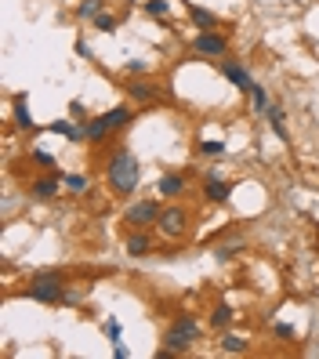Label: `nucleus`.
I'll return each instance as SVG.
<instances>
[{
    "mask_svg": "<svg viewBox=\"0 0 319 359\" xmlns=\"http://www.w3.org/2000/svg\"><path fill=\"white\" fill-rule=\"evenodd\" d=\"M62 182H66V193L69 196H83L91 189V178L88 175H76V171H66V178H62Z\"/></svg>",
    "mask_w": 319,
    "mask_h": 359,
    "instance_id": "nucleus-20",
    "label": "nucleus"
},
{
    "mask_svg": "<svg viewBox=\"0 0 319 359\" xmlns=\"http://www.w3.org/2000/svg\"><path fill=\"white\" fill-rule=\"evenodd\" d=\"M189 51L200 55V58H210V62H222V58L232 55V40L222 29H200L193 36V44H189Z\"/></svg>",
    "mask_w": 319,
    "mask_h": 359,
    "instance_id": "nucleus-4",
    "label": "nucleus"
},
{
    "mask_svg": "<svg viewBox=\"0 0 319 359\" xmlns=\"http://www.w3.org/2000/svg\"><path fill=\"white\" fill-rule=\"evenodd\" d=\"M207 323L215 327V330H229L232 323H236V309H232V305H225V302H218L215 309H210Z\"/></svg>",
    "mask_w": 319,
    "mask_h": 359,
    "instance_id": "nucleus-17",
    "label": "nucleus"
},
{
    "mask_svg": "<svg viewBox=\"0 0 319 359\" xmlns=\"http://www.w3.org/2000/svg\"><path fill=\"white\" fill-rule=\"evenodd\" d=\"M200 337H203V327H200V316L193 312H178L171 327H167L163 334V348H160V359H171V355H185V352H193L200 345Z\"/></svg>",
    "mask_w": 319,
    "mask_h": 359,
    "instance_id": "nucleus-2",
    "label": "nucleus"
},
{
    "mask_svg": "<svg viewBox=\"0 0 319 359\" xmlns=\"http://www.w3.org/2000/svg\"><path fill=\"white\" fill-rule=\"evenodd\" d=\"M185 189H189L185 171H167V175H160V182H156L160 200H182V196H185Z\"/></svg>",
    "mask_w": 319,
    "mask_h": 359,
    "instance_id": "nucleus-10",
    "label": "nucleus"
},
{
    "mask_svg": "<svg viewBox=\"0 0 319 359\" xmlns=\"http://www.w3.org/2000/svg\"><path fill=\"white\" fill-rule=\"evenodd\" d=\"M218 69H222V76L232 83V88H236V91H243V95H250V88H254V83H258V80H254L250 76V69L243 66V62H236V58H222L218 62Z\"/></svg>",
    "mask_w": 319,
    "mask_h": 359,
    "instance_id": "nucleus-7",
    "label": "nucleus"
},
{
    "mask_svg": "<svg viewBox=\"0 0 319 359\" xmlns=\"http://www.w3.org/2000/svg\"><path fill=\"white\" fill-rule=\"evenodd\" d=\"M62 185H66V182H62L55 171H48L44 178H33V182H29V196L40 200V203H51V200H58Z\"/></svg>",
    "mask_w": 319,
    "mask_h": 359,
    "instance_id": "nucleus-8",
    "label": "nucleus"
},
{
    "mask_svg": "<svg viewBox=\"0 0 319 359\" xmlns=\"http://www.w3.org/2000/svg\"><path fill=\"white\" fill-rule=\"evenodd\" d=\"M240 247H243V236H240V232H236V236H232V243L225 240V243H222V247L215 250V258H218V262H229V258H232V255H236V250H240Z\"/></svg>",
    "mask_w": 319,
    "mask_h": 359,
    "instance_id": "nucleus-24",
    "label": "nucleus"
},
{
    "mask_svg": "<svg viewBox=\"0 0 319 359\" xmlns=\"http://www.w3.org/2000/svg\"><path fill=\"white\" fill-rule=\"evenodd\" d=\"M138 182H142L138 156L127 149V145H116V149L109 153V160H105V185H109V193L120 196V200H131Z\"/></svg>",
    "mask_w": 319,
    "mask_h": 359,
    "instance_id": "nucleus-1",
    "label": "nucleus"
},
{
    "mask_svg": "<svg viewBox=\"0 0 319 359\" xmlns=\"http://www.w3.org/2000/svg\"><path fill=\"white\" fill-rule=\"evenodd\" d=\"M272 334H276V337H280V341H294V337H297L290 323H276V327H272Z\"/></svg>",
    "mask_w": 319,
    "mask_h": 359,
    "instance_id": "nucleus-28",
    "label": "nucleus"
},
{
    "mask_svg": "<svg viewBox=\"0 0 319 359\" xmlns=\"http://www.w3.org/2000/svg\"><path fill=\"white\" fill-rule=\"evenodd\" d=\"M145 15L167 18V15H171V0H145Z\"/></svg>",
    "mask_w": 319,
    "mask_h": 359,
    "instance_id": "nucleus-25",
    "label": "nucleus"
},
{
    "mask_svg": "<svg viewBox=\"0 0 319 359\" xmlns=\"http://www.w3.org/2000/svg\"><path fill=\"white\" fill-rule=\"evenodd\" d=\"M265 120H269V128L276 131V138H280V142H290V131H287V113H283V105H269V109H265Z\"/></svg>",
    "mask_w": 319,
    "mask_h": 359,
    "instance_id": "nucleus-16",
    "label": "nucleus"
},
{
    "mask_svg": "<svg viewBox=\"0 0 319 359\" xmlns=\"http://www.w3.org/2000/svg\"><path fill=\"white\" fill-rule=\"evenodd\" d=\"M196 153H200V156H225V142H218V138L196 142Z\"/></svg>",
    "mask_w": 319,
    "mask_h": 359,
    "instance_id": "nucleus-23",
    "label": "nucleus"
},
{
    "mask_svg": "<svg viewBox=\"0 0 319 359\" xmlns=\"http://www.w3.org/2000/svg\"><path fill=\"white\" fill-rule=\"evenodd\" d=\"M102 330H105V337H109L113 345L120 341V323H116V320H105V327H102Z\"/></svg>",
    "mask_w": 319,
    "mask_h": 359,
    "instance_id": "nucleus-29",
    "label": "nucleus"
},
{
    "mask_svg": "<svg viewBox=\"0 0 319 359\" xmlns=\"http://www.w3.org/2000/svg\"><path fill=\"white\" fill-rule=\"evenodd\" d=\"M229 196H232V185H229L225 178H218L215 171H210V175L203 178V200H207V203H215V207H222V203H229Z\"/></svg>",
    "mask_w": 319,
    "mask_h": 359,
    "instance_id": "nucleus-11",
    "label": "nucleus"
},
{
    "mask_svg": "<svg viewBox=\"0 0 319 359\" xmlns=\"http://www.w3.org/2000/svg\"><path fill=\"white\" fill-rule=\"evenodd\" d=\"M269 105H272V102H269V91L262 88V83H254V88H250V109L265 116V109H269Z\"/></svg>",
    "mask_w": 319,
    "mask_h": 359,
    "instance_id": "nucleus-21",
    "label": "nucleus"
},
{
    "mask_svg": "<svg viewBox=\"0 0 319 359\" xmlns=\"http://www.w3.org/2000/svg\"><path fill=\"white\" fill-rule=\"evenodd\" d=\"M98 15H102V0H80V4H76V18H80V22H83V18H91V22H95Z\"/></svg>",
    "mask_w": 319,
    "mask_h": 359,
    "instance_id": "nucleus-22",
    "label": "nucleus"
},
{
    "mask_svg": "<svg viewBox=\"0 0 319 359\" xmlns=\"http://www.w3.org/2000/svg\"><path fill=\"white\" fill-rule=\"evenodd\" d=\"M123 88H127V98H131L135 105H153L160 98V88H156L153 80H145V76H131Z\"/></svg>",
    "mask_w": 319,
    "mask_h": 359,
    "instance_id": "nucleus-9",
    "label": "nucleus"
},
{
    "mask_svg": "<svg viewBox=\"0 0 319 359\" xmlns=\"http://www.w3.org/2000/svg\"><path fill=\"white\" fill-rule=\"evenodd\" d=\"M113 128H109V123H105V116H91L88 120V145H91V149H102V145H109L113 142Z\"/></svg>",
    "mask_w": 319,
    "mask_h": 359,
    "instance_id": "nucleus-14",
    "label": "nucleus"
},
{
    "mask_svg": "<svg viewBox=\"0 0 319 359\" xmlns=\"http://www.w3.org/2000/svg\"><path fill=\"white\" fill-rule=\"evenodd\" d=\"M33 163H36V167H48V171H55V167H58V163H55V156H51V153H44V149H33Z\"/></svg>",
    "mask_w": 319,
    "mask_h": 359,
    "instance_id": "nucleus-27",
    "label": "nucleus"
},
{
    "mask_svg": "<svg viewBox=\"0 0 319 359\" xmlns=\"http://www.w3.org/2000/svg\"><path fill=\"white\" fill-rule=\"evenodd\" d=\"M218 352H225V355H247V352H250V341H247V337H240V334H229V330H222Z\"/></svg>",
    "mask_w": 319,
    "mask_h": 359,
    "instance_id": "nucleus-19",
    "label": "nucleus"
},
{
    "mask_svg": "<svg viewBox=\"0 0 319 359\" xmlns=\"http://www.w3.org/2000/svg\"><path fill=\"white\" fill-rule=\"evenodd\" d=\"M22 294H26V298H33V302H40V305H62V302L69 298V283H66L62 272L48 269V272L29 276L26 287H22Z\"/></svg>",
    "mask_w": 319,
    "mask_h": 359,
    "instance_id": "nucleus-3",
    "label": "nucleus"
},
{
    "mask_svg": "<svg viewBox=\"0 0 319 359\" xmlns=\"http://www.w3.org/2000/svg\"><path fill=\"white\" fill-rule=\"evenodd\" d=\"M160 210H163L160 200H131L123 210V225L127 229H149V225H156Z\"/></svg>",
    "mask_w": 319,
    "mask_h": 359,
    "instance_id": "nucleus-6",
    "label": "nucleus"
},
{
    "mask_svg": "<svg viewBox=\"0 0 319 359\" xmlns=\"http://www.w3.org/2000/svg\"><path fill=\"white\" fill-rule=\"evenodd\" d=\"M189 222H193V218H189V210L182 207V203H171V207H163L160 210V218H156V232H160V236L163 240H185V232H189Z\"/></svg>",
    "mask_w": 319,
    "mask_h": 359,
    "instance_id": "nucleus-5",
    "label": "nucleus"
},
{
    "mask_svg": "<svg viewBox=\"0 0 319 359\" xmlns=\"http://www.w3.org/2000/svg\"><path fill=\"white\" fill-rule=\"evenodd\" d=\"M102 116H105V123H109V128L120 135L123 128H131V123H135L138 109H135V102H120V105H113L109 113H102Z\"/></svg>",
    "mask_w": 319,
    "mask_h": 359,
    "instance_id": "nucleus-13",
    "label": "nucleus"
},
{
    "mask_svg": "<svg viewBox=\"0 0 319 359\" xmlns=\"http://www.w3.org/2000/svg\"><path fill=\"white\" fill-rule=\"evenodd\" d=\"M127 73H131V76H145V73H149V66L135 58V62H127Z\"/></svg>",
    "mask_w": 319,
    "mask_h": 359,
    "instance_id": "nucleus-30",
    "label": "nucleus"
},
{
    "mask_svg": "<svg viewBox=\"0 0 319 359\" xmlns=\"http://www.w3.org/2000/svg\"><path fill=\"white\" fill-rule=\"evenodd\" d=\"M11 116H15V123L22 131H36V123H33V113H29V102H26V95H15V102H11Z\"/></svg>",
    "mask_w": 319,
    "mask_h": 359,
    "instance_id": "nucleus-18",
    "label": "nucleus"
},
{
    "mask_svg": "<svg viewBox=\"0 0 319 359\" xmlns=\"http://www.w3.org/2000/svg\"><path fill=\"white\" fill-rule=\"evenodd\" d=\"M116 26H120L116 15H105V11H102V15L95 18V29H98V33H116Z\"/></svg>",
    "mask_w": 319,
    "mask_h": 359,
    "instance_id": "nucleus-26",
    "label": "nucleus"
},
{
    "mask_svg": "<svg viewBox=\"0 0 319 359\" xmlns=\"http://www.w3.org/2000/svg\"><path fill=\"white\" fill-rule=\"evenodd\" d=\"M182 4H185V11H189V18H193L196 29H218V26H222V18H218L215 11H207V8L193 4V0H182Z\"/></svg>",
    "mask_w": 319,
    "mask_h": 359,
    "instance_id": "nucleus-15",
    "label": "nucleus"
},
{
    "mask_svg": "<svg viewBox=\"0 0 319 359\" xmlns=\"http://www.w3.org/2000/svg\"><path fill=\"white\" fill-rule=\"evenodd\" d=\"M123 250H127V258H145V255H153V236H149V229H131V232H127Z\"/></svg>",
    "mask_w": 319,
    "mask_h": 359,
    "instance_id": "nucleus-12",
    "label": "nucleus"
}]
</instances>
